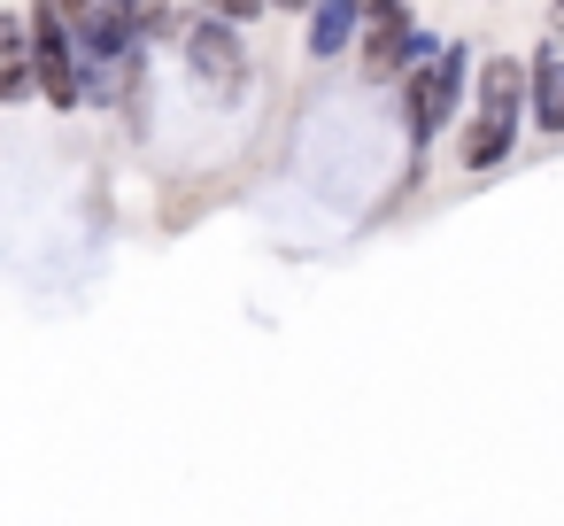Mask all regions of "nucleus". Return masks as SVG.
I'll return each instance as SVG.
<instances>
[{
  "instance_id": "nucleus-11",
  "label": "nucleus",
  "mask_w": 564,
  "mask_h": 526,
  "mask_svg": "<svg viewBox=\"0 0 564 526\" xmlns=\"http://www.w3.org/2000/svg\"><path fill=\"white\" fill-rule=\"evenodd\" d=\"M63 9H70V17H86V9H94V0H63Z\"/></svg>"
},
{
  "instance_id": "nucleus-14",
  "label": "nucleus",
  "mask_w": 564,
  "mask_h": 526,
  "mask_svg": "<svg viewBox=\"0 0 564 526\" xmlns=\"http://www.w3.org/2000/svg\"><path fill=\"white\" fill-rule=\"evenodd\" d=\"M556 9H564V0H556Z\"/></svg>"
},
{
  "instance_id": "nucleus-10",
  "label": "nucleus",
  "mask_w": 564,
  "mask_h": 526,
  "mask_svg": "<svg viewBox=\"0 0 564 526\" xmlns=\"http://www.w3.org/2000/svg\"><path fill=\"white\" fill-rule=\"evenodd\" d=\"M271 9H294V17H302V9H310V0H271Z\"/></svg>"
},
{
  "instance_id": "nucleus-9",
  "label": "nucleus",
  "mask_w": 564,
  "mask_h": 526,
  "mask_svg": "<svg viewBox=\"0 0 564 526\" xmlns=\"http://www.w3.org/2000/svg\"><path fill=\"white\" fill-rule=\"evenodd\" d=\"M202 9H217V17H232V24H256L271 0H202Z\"/></svg>"
},
{
  "instance_id": "nucleus-7",
  "label": "nucleus",
  "mask_w": 564,
  "mask_h": 526,
  "mask_svg": "<svg viewBox=\"0 0 564 526\" xmlns=\"http://www.w3.org/2000/svg\"><path fill=\"white\" fill-rule=\"evenodd\" d=\"M525 117L556 140L564 132V47H541L533 55V94H525Z\"/></svg>"
},
{
  "instance_id": "nucleus-3",
  "label": "nucleus",
  "mask_w": 564,
  "mask_h": 526,
  "mask_svg": "<svg viewBox=\"0 0 564 526\" xmlns=\"http://www.w3.org/2000/svg\"><path fill=\"white\" fill-rule=\"evenodd\" d=\"M178 55H186V71H194L209 94H240V86H248V40H240V24L217 17V9L178 32Z\"/></svg>"
},
{
  "instance_id": "nucleus-8",
  "label": "nucleus",
  "mask_w": 564,
  "mask_h": 526,
  "mask_svg": "<svg viewBox=\"0 0 564 526\" xmlns=\"http://www.w3.org/2000/svg\"><path fill=\"white\" fill-rule=\"evenodd\" d=\"M178 32H186V17L171 9V0H140V40H171L178 47Z\"/></svg>"
},
{
  "instance_id": "nucleus-2",
  "label": "nucleus",
  "mask_w": 564,
  "mask_h": 526,
  "mask_svg": "<svg viewBox=\"0 0 564 526\" xmlns=\"http://www.w3.org/2000/svg\"><path fill=\"white\" fill-rule=\"evenodd\" d=\"M441 47H448V40L417 32V17H410V0H371V9H364V40H356L364 86H387V78H402L410 63H433Z\"/></svg>"
},
{
  "instance_id": "nucleus-4",
  "label": "nucleus",
  "mask_w": 564,
  "mask_h": 526,
  "mask_svg": "<svg viewBox=\"0 0 564 526\" xmlns=\"http://www.w3.org/2000/svg\"><path fill=\"white\" fill-rule=\"evenodd\" d=\"M70 32H78V63H109V71L140 47V17L132 9H109V0H94L86 17H70Z\"/></svg>"
},
{
  "instance_id": "nucleus-6",
  "label": "nucleus",
  "mask_w": 564,
  "mask_h": 526,
  "mask_svg": "<svg viewBox=\"0 0 564 526\" xmlns=\"http://www.w3.org/2000/svg\"><path fill=\"white\" fill-rule=\"evenodd\" d=\"M510 148H518V117L471 109V125H464V140H456V163H464V171H495V163H510Z\"/></svg>"
},
{
  "instance_id": "nucleus-5",
  "label": "nucleus",
  "mask_w": 564,
  "mask_h": 526,
  "mask_svg": "<svg viewBox=\"0 0 564 526\" xmlns=\"http://www.w3.org/2000/svg\"><path fill=\"white\" fill-rule=\"evenodd\" d=\"M364 40V0H310V55L333 63Z\"/></svg>"
},
{
  "instance_id": "nucleus-12",
  "label": "nucleus",
  "mask_w": 564,
  "mask_h": 526,
  "mask_svg": "<svg viewBox=\"0 0 564 526\" xmlns=\"http://www.w3.org/2000/svg\"><path fill=\"white\" fill-rule=\"evenodd\" d=\"M109 9H132V17H140V0H109Z\"/></svg>"
},
{
  "instance_id": "nucleus-1",
  "label": "nucleus",
  "mask_w": 564,
  "mask_h": 526,
  "mask_svg": "<svg viewBox=\"0 0 564 526\" xmlns=\"http://www.w3.org/2000/svg\"><path fill=\"white\" fill-rule=\"evenodd\" d=\"M471 71H479V63H471V47H441L433 63H410V71L394 78V86H402V132H410L417 148H425V140L464 109Z\"/></svg>"
},
{
  "instance_id": "nucleus-13",
  "label": "nucleus",
  "mask_w": 564,
  "mask_h": 526,
  "mask_svg": "<svg viewBox=\"0 0 564 526\" xmlns=\"http://www.w3.org/2000/svg\"><path fill=\"white\" fill-rule=\"evenodd\" d=\"M364 9H371V0H364Z\"/></svg>"
}]
</instances>
